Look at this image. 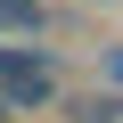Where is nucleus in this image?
Instances as JSON below:
<instances>
[{"label": "nucleus", "mask_w": 123, "mask_h": 123, "mask_svg": "<svg viewBox=\"0 0 123 123\" xmlns=\"http://www.w3.org/2000/svg\"><path fill=\"white\" fill-rule=\"evenodd\" d=\"M0 90L17 107H41V98H57V74H49V57H8L0 49Z\"/></svg>", "instance_id": "nucleus-1"}, {"label": "nucleus", "mask_w": 123, "mask_h": 123, "mask_svg": "<svg viewBox=\"0 0 123 123\" xmlns=\"http://www.w3.org/2000/svg\"><path fill=\"white\" fill-rule=\"evenodd\" d=\"M41 0H0V33H41Z\"/></svg>", "instance_id": "nucleus-2"}, {"label": "nucleus", "mask_w": 123, "mask_h": 123, "mask_svg": "<svg viewBox=\"0 0 123 123\" xmlns=\"http://www.w3.org/2000/svg\"><path fill=\"white\" fill-rule=\"evenodd\" d=\"M66 123H123V98H74Z\"/></svg>", "instance_id": "nucleus-3"}, {"label": "nucleus", "mask_w": 123, "mask_h": 123, "mask_svg": "<svg viewBox=\"0 0 123 123\" xmlns=\"http://www.w3.org/2000/svg\"><path fill=\"white\" fill-rule=\"evenodd\" d=\"M0 123H8V115H0Z\"/></svg>", "instance_id": "nucleus-5"}, {"label": "nucleus", "mask_w": 123, "mask_h": 123, "mask_svg": "<svg viewBox=\"0 0 123 123\" xmlns=\"http://www.w3.org/2000/svg\"><path fill=\"white\" fill-rule=\"evenodd\" d=\"M107 66H115V74H123V49H107Z\"/></svg>", "instance_id": "nucleus-4"}]
</instances>
